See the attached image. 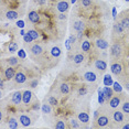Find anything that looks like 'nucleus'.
I'll return each instance as SVG.
<instances>
[{
	"instance_id": "1",
	"label": "nucleus",
	"mask_w": 129,
	"mask_h": 129,
	"mask_svg": "<svg viewBox=\"0 0 129 129\" xmlns=\"http://www.w3.org/2000/svg\"><path fill=\"white\" fill-rule=\"evenodd\" d=\"M28 51H29V54H30L31 58H33L34 61H38L42 56H44L45 46L40 41H33L32 43L28 44Z\"/></svg>"
},
{
	"instance_id": "2",
	"label": "nucleus",
	"mask_w": 129,
	"mask_h": 129,
	"mask_svg": "<svg viewBox=\"0 0 129 129\" xmlns=\"http://www.w3.org/2000/svg\"><path fill=\"white\" fill-rule=\"evenodd\" d=\"M125 53L126 51L121 41H116V42H114L111 44L109 50V55L111 60H122V57L125 56Z\"/></svg>"
},
{
	"instance_id": "3",
	"label": "nucleus",
	"mask_w": 129,
	"mask_h": 129,
	"mask_svg": "<svg viewBox=\"0 0 129 129\" xmlns=\"http://www.w3.org/2000/svg\"><path fill=\"white\" fill-rule=\"evenodd\" d=\"M110 72L113 75L119 76L125 73V65L121 60H111L110 62Z\"/></svg>"
},
{
	"instance_id": "4",
	"label": "nucleus",
	"mask_w": 129,
	"mask_h": 129,
	"mask_svg": "<svg viewBox=\"0 0 129 129\" xmlns=\"http://www.w3.org/2000/svg\"><path fill=\"white\" fill-rule=\"evenodd\" d=\"M125 28L121 25V23L119 21L115 20L114 22V25H113V33H111V38H113L114 42L116 41H120V38L125 34Z\"/></svg>"
},
{
	"instance_id": "5",
	"label": "nucleus",
	"mask_w": 129,
	"mask_h": 129,
	"mask_svg": "<svg viewBox=\"0 0 129 129\" xmlns=\"http://www.w3.org/2000/svg\"><path fill=\"white\" fill-rule=\"evenodd\" d=\"M94 127L97 128H105V127H113V124H110V118L106 114H99L98 118L96 119Z\"/></svg>"
},
{
	"instance_id": "6",
	"label": "nucleus",
	"mask_w": 129,
	"mask_h": 129,
	"mask_svg": "<svg viewBox=\"0 0 129 129\" xmlns=\"http://www.w3.org/2000/svg\"><path fill=\"white\" fill-rule=\"evenodd\" d=\"M124 95H125L124 93H117L116 95H113V97L108 101V106H109V108H111V109H116L117 107H119L120 104H121Z\"/></svg>"
},
{
	"instance_id": "7",
	"label": "nucleus",
	"mask_w": 129,
	"mask_h": 129,
	"mask_svg": "<svg viewBox=\"0 0 129 129\" xmlns=\"http://www.w3.org/2000/svg\"><path fill=\"white\" fill-rule=\"evenodd\" d=\"M71 28L75 32H84L86 30V22L80 18L73 19L71 22Z\"/></svg>"
},
{
	"instance_id": "8",
	"label": "nucleus",
	"mask_w": 129,
	"mask_h": 129,
	"mask_svg": "<svg viewBox=\"0 0 129 129\" xmlns=\"http://www.w3.org/2000/svg\"><path fill=\"white\" fill-rule=\"evenodd\" d=\"M111 119L117 127H120L125 122V114L121 110H115L111 114Z\"/></svg>"
},
{
	"instance_id": "9",
	"label": "nucleus",
	"mask_w": 129,
	"mask_h": 129,
	"mask_svg": "<svg viewBox=\"0 0 129 129\" xmlns=\"http://www.w3.org/2000/svg\"><path fill=\"white\" fill-rule=\"evenodd\" d=\"M115 20L121 23V25L125 28L126 31H129V10L122 11L120 14H118V18H116Z\"/></svg>"
},
{
	"instance_id": "10",
	"label": "nucleus",
	"mask_w": 129,
	"mask_h": 129,
	"mask_svg": "<svg viewBox=\"0 0 129 129\" xmlns=\"http://www.w3.org/2000/svg\"><path fill=\"white\" fill-rule=\"evenodd\" d=\"M18 119H19V122L21 124L22 127H29L33 124V119L31 118V116L27 113H21L18 115Z\"/></svg>"
},
{
	"instance_id": "11",
	"label": "nucleus",
	"mask_w": 129,
	"mask_h": 129,
	"mask_svg": "<svg viewBox=\"0 0 129 129\" xmlns=\"http://www.w3.org/2000/svg\"><path fill=\"white\" fill-rule=\"evenodd\" d=\"M13 81H14V83H16L17 85L27 83L28 75H27V73H25V71H23L22 69L19 70V71H17L16 75H14V77H13Z\"/></svg>"
},
{
	"instance_id": "12",
	"label": "nucleus",
	"mask_w": 129,
	"mask_h": 129,
	"mask_svg": "<svg viewBox=\"0 0 129 129\" xmlns=\"http://www.w3.org/2000/svg\"><path fill=\"white\" fill-rule=\"evenodd\" d=\"M55 9L58 13H66L70 10V2L69 0H58L55 5Z\"/></svg>"
},
{
	"instance_id": "13",
	"label": "nucleus",
	"mask_w": 129,
	"mask_h": 129,
	"mask_svg": "<svg viewBox=\"0 0 129 129\" xmlns=\"http://www.w3.org/2000/svg\"><path fill=\"white\" fill-rule=\"evenodd\" d=\"M16 73H17V71H16V69H14L13 66L8 65L7 67H5L4 72H2V75H4V80H6L7 82L13 80V77H14V75H16Z\"/></svg>"
},
{
	"instance_id": "14",
	"label": "nucleus",
	"mask_w": 129,
	"mask_h": 129,
	"mask_svg": "<svg viewBox=\"0 0 129 129\" xmlns=\"http://www.w3.org/2000/svg\"><path fill=\"white\" fill-rule=\"evenodd\" d=\"M28 21L32 24H39L41 22V16L36 10H30L28 12Z\"/></svg>"
},
{
	"instance_id": "15",
	"label": "nucleus",
	"mask_w": 129,
	"mask_h": 129,
	"mask_svg": "<svg viewBox=\"0 0 129 129\" xmlns=\"http://www.w3.org/2000/svg\"><path fill=\"white\" fill-rule=\"evenodd\" d=\"M10 101H11V104L14 105V106L21 105L22 104V92H20V90L13 92L10 96Z\"/></svg>"
},
{
	"instance_id": "16",
	"label": "nucleus",
	"mask_w": 129,
	"mask_h": 129,
	"mask_svg": "<svg viewBox=\"0 0 129 129\" xmlns=\"http://www.w3.org/2000/svg\"><path fill=\"white\" fill-rule=\"evenodd\" d=\"M32 98H33V93L29 89H25L22 92V103L24 106H29L32 103Z\"/></svg>"
},
{
	"instance_id": "17",
	"label": "nucleus",
	"mask_w": 129,
	"mask_h": 129,
	"mask_svg": "<svg viewBox=\"0 0 129 129\" xmlns=\"http://www.w3.org/2000/svg\"><path fill=\"white\" fill-rule=\"evenodd\" d=\"M6 121H7V126L11 129H16L19 127V119L14 115H9L6 118Z\"/></svg>"
},
{
	"instance_id": "18",
	"label": "nucleus",
	"mask_w": 129,
	"mask_h": 129,
	"mask_svg": "<svg viewBox=\"0 0 129 129\" xmlns=\"http://www.w3.org/2000/svg\"><path fill=\"white\" fill-rule=\"evenodd\" d=\"M83 80L88 83H94L97 81V74L94 71H86L83 73Z\"/></svg>"
},
{
	"instance_id": "19",
	"label": "nucleus",
	"mask_w": 129,
	"mask_h": 129,
	"mask_svg": "<svg viewBox=\"0 0 129 129\" xmlns=\"http://www.w3.org/2000/svg\"><path fill=\"white\" fill-rule=\"evenodd\" d=\"M94 66H95V69L97 70L98 72H101V73H104L107 70V63H106V61L102 60V58H97V60L94 62Z\"/></svg>"
},
{
	"instance_id": "20",
	"label": "nucleus",
	"mask_w": 129,
	"mask_h": 129,
	"mask_svg": "<svg viewBox=\"0 0 129 129\" xmlns=\"http://www.w3.org/2000/svg\"><path fill=\"white\" fill-rule=\"evenodd\" d=\"M72 62L73 64H75V65H80V64H82L84 62L85 60V55L83 52H77V53H74V55L72 56Z\"/></svg>"
},
{
	"instance_id": "21",
	"label": "nucleus",
	"mask_w": 129,
	"mask_h": 129,
	"mask_svg": "<svg viewBox=\"0 0 129 129\" xmlns=\"http://www.w3.org/2000/svg\"><path fill=\"white\" fill-rule=\"evenodd\" d=\"M95 45H96V48L102 50V51H105V50H107L109 48L108 42L105 39H103V38H98V39L95 40Z\"/></svg>"
},
{
	"instance_id": "22",
	"label": "nucleus",
	"mask_w": 129,
	"mask_h": 129,
	"mask_svg": "<svg viewBox=\"0 0 129 129\" xmlns=\"http://www.w3.org/2000/svg\"><path fill=\"white\" fill-rule=\"evenodd\" d=\"M5 17H6V19H8V20H17L19 17H21V16H20V13L17 10L9 9L5 12Z\"/></svg>"
},
{
	"instance_id": "23",
	"label": "nucleus",
	"mask_w": 129,
	"mask_h": 129,
	"mask_svg": "<svg viewBox=\"0 0 129 129\" xmlns=\"http://www.w3.org/2000/svg\"><path fill=\"white\" fill-rule=\"evenodd\" d=\"M50 55H51L53 58H58L62 54V49H61L60 45H53L51 49H50Z\"/></svg>"
},
{
	"instance_id": "24",
	"label": "nucleus",
	"mask_w": 129,
	"mask_h": 129,
	"mask_svg": "<svg viewBox=\"0 0 129 129\" xmlns=\"http://www.w3.org/2000/svg\"><path fill=\"white\" fill-rule=\"evenodd\" d=\"M71 92V85L69 82H61L60 83V93L62 95H69Z\"/></svg>"
},
{
	"instance_id": "25",
	"label": "nucleus",
	"mask_w": 129,
	"mask_h": 129,
	"mask_svg": "<svg viewBox=\"0 0 129 129\" xmlns=\"http://www.w3.org/2000/svg\"><path fill=\"white\" fill-rule=\"evenodd\" d=\"M80 49H81V51L83 52V53H88V52L90 51V49H92V44H90V42L88 40L83 39L81 41Z\"/></svg>"
},
{
	"instance_id": "26",
	"label": "nucleus",
	"mask_w": 129,
	"mask_h": 129,
	"mask_svg": "<svg viewBox=\"0 0 129 129\" xmlns=\"http://www.w3.org/2000/svg\"><path fill=\"white\" fill-rule=\"evenodd\" d=\"M103 95H104V98H105V101H109V99L113 97V95H114V89L111 88L110 86H105V87H103Z\"/></svg>"
},
{
	"instance_id": "27",
	"label": "nucleus",
	"mask_w": 129,
	"mask_h": 129,
	"mask_svg": "<svg viewBox=\"0 0 129 129\" xmlns=\"http://www.w3.org/2000/svg\"><path fill=\"white\" fill-rule=\"evenodd\" d=\"M121 111L125 114V116H129V98L125 95L121 101Z\"/></svg>"
},
{
	"instance_id": "28",
	"label": "nucleus",
	"mask_w": 129,
	"mask_h": 129,
	"mask_svg": "<svg viewBox=\"0 0 129 129\" xmlns=\"http://www.w3.org/2000/svg\"><path fill=\"white\" fill-rule=\"evenodd\" d=\"M27 34L31 38L33 41H39L40 40V32L36 30V29H28Z\"/></svg>"
},
{
	"instance_id": "29",
	"label": "nucleus",
	"mask_w": 129,
	"mask_h": 129,
	"mask_svg": "<svg viewBox=\"0 0 129 129\" xmlns=\"http://www.w3.org/2000/svg\"><path fill=\"white\" fill-rule=\"evenodd\" d=\"M77 118L82 124H87V122L89 121V115H88V113H86V111H80L77 115Z\"/></svg>"
},
{
	"instance_id": "30",
	"label": "nucleus",
	"mask_w": 129,
	"mask_h": 129,
	"mask_svg": "<svg viewBox=\"0 0 129 129\" xmlns=\"http://www.w3.org/2000/svg\"><path fill=\"white\" fill-rule=\"evenodd\" d=\"M18 50H19V44L17 41H11V42L8 43V51H9L11 54H14Z\"/></svg>"
},
{
	"instance_id": "31",
	"label": "nucleus",
	"mask_w": 129,
	"mask_h": 129,
	"mask_svg": "<svg viewBox=\"0 0 129 129\" xmlns=\"http://www.w3.org/2000/svg\"><path fill=\"white\" fill-rule=\"evenodd\" d=\"M118 78H121V84L125 86V88L129 90V75L126 74V73H124V74L119 75Z\"/></svg>"
},
{
	"instance_id": "32",
	"label": "nucleus",
	"mask_w": 129,
	"mask_h": 129,
	"mask_svg": "<svg viewBox=\"0 0 129 129\" xmlns=\"http://www.w3.org/2000/svg\"><path fill=\"white\" fill-rule=\"evenodd\" d=\"M41 110L44 115H50L52 113V105L49 103H43L42 106H41Z\"/></svg>"
},
{
	"instance_id": "33",
	"label": "nucleus",
	"mask_w": 129,
	"mask_h": 129,
	"mask_svg": "<svg viewBox=\"0 0 129 129\" xmlns=\"http://www.w3.org/2000/svg\"><path fill=\"white\" fill-rule=\"evenodd\" d=\"M7 64L8 65H10V66H13V67H17L19 65V57H17V56H11L9 58H7Z\"/></svg>"
},
{
	"instance_id": "34",
	"label": "nucleus",
	"mask_w": 129,
	"mask_h": 129,
	"mask_svg": "<svg viewBox=\"0 0 129 129\" xmlns=\"http://www.w3.org/2000/svg\"><path fill=\"white\" fill-rule=\"evenodd\" d=\"M67 126H69V125H67L63 119H57L56 121H55L54 127L56 129H65V128H67Z\"/></svg>"
},
{
	"instance_id": "35",
	"label": "nucleus",
	"mask_w": 129,
	"mask_h": 129,
	"mask_svg": "<svg viewBox=\"0 0 129 129\" xmlns=\"http://www.w3.org/2000/svg\"><path fill=\"white\" fill-rule=\"evenodd\" d=\"M103 83H104L105 86H111V85L114 84L113 82V78H111V75L107 74L104 76V80H103Z\"/></svg>"
},
{
	"instance_id": "36",
	"label": "nucleus",
	"mask_w": 129,
	"mask_h": 129,
	"mask_svg": "<svg viewBox=\"0 0 129 129\" xmlns=\"http://www.w3.org/2000/svg\"><path fill=\"white\" fill-rule=\"evenodd\" d=\"M87 93H88V86L87 85H83L78 88V95L80 96H85L87 95Z\"/></svg>"
},
{
	"instance_id": "37",
	"label": "nucleus",
	"mask_w": 129,
	"mask_h": 129,
	"mask_svg": "<svg viewBox=\"0 0 129 129\" xmlns=\"http://www.w3.org/2000/svg\"><path fill=\"white\" fill-rule=\"evenodd\" d=\"M113 89H114V92H115V93H121L122 86L120 85L119 82H114V84H113Z\"/></svg>"
},
{
	"instance_id": "38",
	"label": "nucleus",
	"mask_w": 129,
	"mask_h": 129,
	"mask_svg": "<svg viewBox=\"0 0 129 129\" xmlns=\"http://www.w3.org/2000/svg\"><path fill=\"white\" fill-rule=\"evenodd\" d=\"M80 4L83 8H89L93 5L92 0H80Z\"/></svg>"
},
{
	"instance_id": "39",
	"label": "nucleus",
	"mask_w": 129,
	"mask_h": 129,
	"mask_svg": "<svg viewBox=\"0 0 129 129\" xmlns=\"http://www.w3.org/2000/svg\"><path fill=\"white\" fill-rule=\"evenodd\" d=\"M69 124H70V127H71V128H80L78 121L75 118H71V119H70Z\"/></svg>"
},
{
	"instance_id": "40",
	"label": "nucleus",
	"mask_w": 129,
	"mask_h": 129,
	"mask_svg": "<svg viewBox=\"0 0 129 129\" xmlns=\"http://www.w3.org/2000/svg\"><path fill=\"white\" fill-rule=\"evenodd\" d=\"M48 103L49 104H51L52 106H56V105L58 104L56 97H54V96H49L48 97Z\"/></svg>"
},
{
	"instance_id": "41",
	"label": "nucleus",
	"mask_w": 129,
	"mask_h": 129,
	"mask_svg": "<svg viewBox=\"0 0 129 129\" xmlns=\"http://www.w3.org/2000/svg\"><path fill=\"white\" fill-rule=\"evenodd\" d=\"M22 38H23V42H24V43H25V44H27V45H28V44H30V43H32V42H33V40H32L31 38L28 36V34H24V36H23Z\"/></svg>"
},
{
	"instance_id": "42",
	"label": "nucleus",
	"mask_w": 129,
	"mask_h": 129,
	"mask_svg": "<svg viewBox=\"0 0 129 129\" xmlns=\"http://www.w3.org/2000/svg\"><path fill=\"white\" fill-rule=\"evenodd\" d=\"M38 84H39V81L38 80H32L30 83H29V87H31V88H36L38 86Z\"/></svg>"
},
{
	"instance_id": "43",
	"label": "nucleus",
	"mask_w": 129,
	"mask_h": 129,
	"mask_svg": "<svg viewBox=\"0 0 129 129\" xmlns=\"http://www.w3.org/2000/svg\"><path fill=\"white\" fill-rule=\"evenodd\" d=\"M17 27H19V28H21V29H24L25 22L23 21V20H19V21H17Z\"/></svg>"
},
{
	"instance_id": "44",
	"label": "nucleus",
	"mask_w": 129,
	"mask_h": 129,
	"mask_svg": "<svg viewBox=\"0 0 129 129\" xmlns=\"http://www.w3.org/2000/svg\"><path fill=\"white\" fill-rule=\"evenodd\" d=\"M57 19L58 20H63V21H64V20L67 19V14L66 13H58L57 14Z\"/></svg>"
},
{
	"instance_id": "45",
	"label": "nucleus",
	"mask_w": 129,
	"mask_h": 129,
	"mask_svg": "<svg viewBox=\"0 0 129 129\" xmlns=\"http://www.w3.org/2000/svg\"><path fill=\"white\" fill-rule=\"evenodd\" d=\"M98 116H99V111L98 110H95V111H94V116H93V121L94 122L96 121V119L98 118Z\"/></svg>"
},
{
	"instance_id": "46",
	"label": "nucleus",
	"mask_w": 129,
	"mask_h": 129,
	"mask_svg": "<svg viewBox=\"0 0 129 129\" xmlns=\"http://www.w3.org/2000/svg\"><path fill=\"white\" fill-rule=\"evenodd\" d=\"M37 1V4L41 6V7H43V6H45L46 5V0H36Z\"/></svg>"
},
{
	"instance_id": "47",
	"label": "nucleus",
	"mask_w": 129,
	"mask_h": 129,
	"mask_svg": "<svg viewBox=\"0 0 129 129\" xmlns=\"http://www.w3.org/2000/svg\"><path fill=\"white\" fill-rule=\"evenodd\" d=\"M19 57H21V58H24L25 57V52L23 51V49L19 51Z\"/></svg>"
},
{
	"instance_id": "48",
	"label": "nucleus",
	"mask_w": 129,
	"mask_h": 129,
	"mask_svg": "<svg viewBox=\"0 0 129 129\" xmlns=\"http://www.w3.org/2000/svg\"><path fill=\"white\" fill-rule=\"evenodd\" d=\"M4 88H5V80L0 77V89H4Z\"/></svg>"
},
{
	"instance_id": "49",
	"label": "nucleus",
	"mask_w": 129,
	"mask_h": 129,
	"mask_svg": "<svg viewBox=\"0 0 129 129\" xmlns=\"http://www.w3.org/2000/svg\"><path fill=\"white\" fill-rule=\"evenodd\" d=\"M111 11H113V17H114V18H117V16H118V14H117V10H116V7H113V10H111Z\"/></svg>"
},
{
	"instance_id": "50",
	"label": "nucleus",
	"mask_w": 129,
	"mask_h": 129,
	"mask_svg": "<svg viewBox=\"0 0 129 129\" xmlns=\"http://www.w3.org/2000/svg\"><path fill=\"white\" fill-rule=\"evenodd\" d=\"M2 119H4V111H2V109L0 108V122L2 121Z\"/></svg>"
},
{
	"instance_id": "51",
	"label": "nucleus",
	"mask_w": 129,
	"mask_h": 129,
	"mask_svg": "<svg viewBox=\"0 0 129 129\" xmlns=\"http://www.w3.org/2000/svg\"><path fill=\"white\" fill-rule=\"evenodd\" d=\"M24 34H27V31H25L24 29H22V30L20 31V36H21V37H23V36H24Z\"/></svg>"
},
{
	"instance_id": "52",
	"label": "nucleus",
	"mask_w": 129,
	"mask_h": 129,
	"mask_svg": "<svg viewBox=\"0 0 129 129\" xmlns=\"http://www.w3.org/2000/svg\"><path fill=\"white\" fill-rule=\"evenodd\" d=\"M2 6H4V0H0V9L2 8Z\"/></svg>"
},
{
	"instance_id": "53",
	"label": "nucleus",
	"mask_w": 129,
	"mask_h": 129,
	"mask_svg": "<svg viewBox=\"0 0 129 129\" xmlns=\"http://www.w3.org/2000/svg\"><path fill=\"white\" fill-rule=\"evenodd\" d=\"M2 96H4V95H2V92H1V89H0V99L2 98Z\"/></svg>"
},
{
	"instance_id": "54",
	"label": "nucleus",
	"mask_w": 129,
	"mask_h": 129,
	"mask_svg": "<svg viewBox=\"0 0 129 129\" xmlns=\"http://www.w3.org/2000/svg\"><path fill=\"white\" fill-rule=\"evenodd\" d=\"M71 2H72V4H75V2H76V0H71Z\"/></svg>"
},
{
	"instance_id": "55",
	"label": "nucleus",
	"mask_w": 129,
	"mask_h": 129,
	"mask_svg": "<svg viewBox=\"0 0 129 129\" xmlns=\"http://www.w3.org/2000/svg\"><path fill=\"white\" fill-rule=\"evenodd\" d=\"M1 74H2V72H1V69H0V76H1Z\"/></svg>"
},
{
	"instance_id": "56",
	"label": "nucleus",
	"mask_w": 129,
	"mask_h": 129,
	"mask_svg": "<svg viewBox=\"0 0 129 129\" xmlns=\"http://www.w3.org/2000/svg\"><path fill=\"white\" fill-rule=\"evenodd\" d=\"M125 1H126V2H129V0H125Z\"/></svg>"
},
{
	"instance_id": "57",
	"label": "nucleus",
	"mask_w": 129,
	"mask_h": 129,
	"mask_svg": "<svg viewBox=\"0 0 129 129\" xmlns=\"http://www.w3.org/2000/svg\"><path fill=\"white\" fill-rule=\"evenodd\" d=\"M0 57H1V52H0Z\"/></svg>"
},
{
	"instance_id": "58",
	"label": "nucleus",
	"mask_w": 129,
	"mask_h": 129,
	"mask_svg": "<svg viewBox=\"0 0 129 129\" xmlns=\"http://www.w3.org/2000/svg\"><path fill=\"white\" fill-rule=\"evenodd\" d=\"M19 1H24V0H19Z\"/></svg>"
},
{
	"instance_id": "59",
	"label": "nucleus",
	"mask_w": 129,
	"mask_h": 129,
	"mask_svg": "<svg viewBox=\"0 0 129 129\" xmlns=\"http://www.w3.org/2000/svg\"><path fill=\"white\" fill-rule=\"evenodd\" d=\"M128 50H129V43H128Z\"/></svg>"
}]
</instances>
